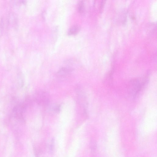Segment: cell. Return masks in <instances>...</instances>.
Returning a JSON list of instances; mask_svg holds the SVG:
<instances>
[{"label": "cell", "mask_w": 157, "mask_h": 157, "mask_svg": "<svg viewBox=\"0 0 157 157\" xmlns=\"http://www.w3.org/2000/svg\"><path fill=\"white\" fill-rule=\"evenodd\" d=\"M55 139L54 138H52L50 146V150L51 152H53L55 147Z\"/></svg>", "instance_id": "7"}, {"label": "cell", "mask_w": 157, "mask_h": 157, "mask_svg": "<svg viewBox=\"0 0 157 157\" xmlns=\"http://www.w3.org/2000/svg\"><path fill=\"white\" fill-rule=\"evenodd\" d=\"M148 80L147 76L131 80L129 83V91L130 95L135 98L144 88Z\"/></svg>", "instance_id": "1"}, {"label": "cell", "mask_w": 157, "mask_h": 157, "mask_svg": "<svg viewBox=\"0 0 157 157\" xmlns=\"http://www.w3.org/2000/svg\"><path fill=\"white\" fill-rule=\"evenodd\" d=\"M84 4L83 1H80L78 4V10L80 13H83L84 11Z\"/></svg>", "instance_id": "6"}, {"label": "cell", "mask_w": 157, "mask_h": 157, "mask_svg": "<svg viewBox=\"0 0 157 157\" xmlns=\"http://www.w3.org/2000/svg\"><path fill=\"white\" fill-rule=\"evenodd\" d=\"M46 108H48L50 112L55 113H59L61 109V106L60 105L56 103L52 104H50Z\"/></svg>", "instance_id": "4"}, {"label": "cell", "mask_w": 157, "mask_h": 157, "mask_svg": "<svg viewBox=\"0 0 157 157\" xmlns=\"http://www.w3.org/2000/svg\"><path fill=\"white\" fill-rule=\"evenodd\" d=\"M80 28L79 26L75 25L73 26L69 29L68 31V34L69 36H75L79 32Z\"/></svg>", "instance_id": "5"}, {"label": "cell", "mask_w": 157, "mask_h": 157, "mask_svg": "<svg viewBox=\"0 0 157 157\" xmlns=\"http://www.w3.org/2000/svg\"><path fill=\"white\" fill-rule=\"evenodd\" d=\"M90 148L92 151H94L96 149V143L94 141H92L90 143Z\"/></svg>", "instance_id": "8"}, {"label": "cell", "mask_w": 157, "mask_h": 157, "mask_svg": "<svg viewBox=\"0 0 157 157\" xmlns=\"http://www.w3.org/2000/svg\"><path fill=\"white\" fill-rule=\"evenodd\" d=\"M34 100L39 105L42 107L46 108L50 104L49 94L43 91L36 92L34 94Z\"/></svg>", "instance_id": "2"}, {"label": "cell", "mask_w": 157, "mask_h": 157, "mask_svg": "<svg viewBox=\"0 0 157 157\" xmlns=\"http://www.w3.org/2000/svg\"><path fill=\"white\" fill-rule=\"evenodd\" d=\"M74 69L70 67H63L61 68L57 75L61 78L65 77L70 75L74 71Z\"/></svg>", "instance_id": "3"}, {"label": "cell", "mask_w": 157, "mask_h": 157, "mask_svg": "<svg viewBox=\"0 0 157 157\" xmlns=\"http://www.w3.org/2000/svg\"><path fill=\"white\" fill-rule=\"evenodd\" d=\"M104 1H102V2L101 3V4L100 7V10H101L102 8L103 7V5H104Z\"/></svg>", "instance_id": "9"}]
</instances>
